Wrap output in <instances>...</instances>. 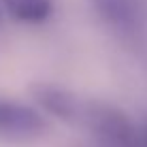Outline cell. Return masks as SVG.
I'll list each match as a JSON object with an SVG mask.
<instances>
[{"label":"cell","mask_w":147,"mask_h":147,"mask_svg":"<svg viewBox=\"0 0 147 147\" xmlns=\"http://www.w3.org/2000/svg\"><path fill=\"white\" fill-rule=\"evenodd\" d=\"M96 9L121 40L134 47L147 43V9L143 0H96Z\"/></svg>","instance_id":"1"},{"label":"cell","mask_w":147,"mask_h":147,"mask_svg":"<svg viewBox=\"0 0 147 147\" xmlns=\"http://www.w3.org/2000/svg\"><path fill=\"white\" fill-rule=\"evenodd\" d=\"M7 13L24 24H40L51 15V0H2Z\"/></svg>","instance_id":"4"},{"label":"cell","mask_w":147,"mask_h":147,"mask_svg":"<svg viewBox=\"0 0 147 147\" xmlns=\"http://www.w3.org/2000/svg\"><path fill=\"white\" fill-rule=\"evenodd\" d=\"M28 92L43 113L51 115L53 119L62 121L66 126L79 128L88 96H81L64 85L47 83V81H34L28 88Z\"/></svg>","instance_id":"2"},{"label":"cell","mask_w":147,"mask_h":147,"mask_svg":"<svg viewBox=\"0 0 147 147\" xmlns=\"http://www.w3.org/2000/svg\"><path fill=\"white\" fill-rule=\"evenodd\" d=\"M143 134H145V136H147V128H145V130H143Z\"/></svg>","instance_id":"5"},{"label":"cell","mask_w":147,"mask_h":147,"mask_svg":"<svg viewBox=\"0 0 147 147\" xmlns=\"http://www.w3.org/2000/svg\"><path fill=\"white\" fill-rule=\"evenodd\" d=\"M49 130V121L38 109L0 96V139L34 141Z\"/></svg>","instance_id":"3"}]
</instances>
